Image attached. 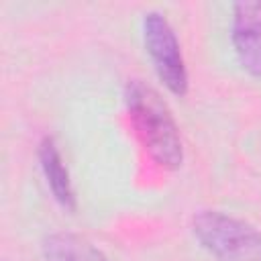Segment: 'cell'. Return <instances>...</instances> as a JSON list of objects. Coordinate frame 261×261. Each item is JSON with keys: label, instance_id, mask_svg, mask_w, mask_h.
Segmentation results:
<instances>
[{"label": "cell", "instance_id": "4", "mask_svg": "<svg viewBox=\"0 0 261 261\" xmlns=\"http://www.w3.org/2000/svg\"><path fill=\"white\" fill-rule=\"evenodd\" d=\"M230 41L241 67L261 77V0H243L232 6Z\"/></svg>", "mask_w": 261, "mask_h": 261}, {"label": "cell", "instance_id": "5", "mask_svg": "<svg viewBox=\"0 0 261 261\" xmlns=\"http://www.w3.org/2000/svg\"><path fill=\"white\" fill-rule=\"evenodd\" d=\"M39 163L43 169V175L47 179V186L53 194V198L59 202L61 208L67 212L75 210V194L71 188L69 171L63 163V157L51 137H45L39 145Z\"/></svg>", "mask_w": 261, "mask_h": 261}, {"label": "cell", "instance_id": "2", "mask_svg": "<svg viewBox=\"0 0 261 261\" xmlns=\"http://www.w3.org/2000/svg\"><path fill=\"white\" fill-rule=\"evenodd\" d=\"M194 237L218 261H261V230L218 210L192 218Z\"/></svg>", "mask_w": 261, "mask_h": 261}, {"label": "cell", "instance_id": "3", "mask_svg": "<svg viewBox=\"0 0 261 261\" xmlns=\"http://www.w3.org/2000/svg\"><path fill=\"white\" fill-rule=\"evenodd\" d=\"M143 41L153 61L157 77L173 96L188 94V69L179 41L161 12H147L143 18Z\"/></svg>", "mask_w": 261, "mask_h": 261}, {"label": "cell", "instance_id": "1", "mask_svg": "<svg viewBox=\"0 0 261 261\" xmlns=\"http://www.w3.org/2000/svg\"><path fill=\"white\" fill-rule=\"evenodd\" d=\"M124 104L149 157L163 169H177L184 161V147L163 98L151 86L133 80L124 88Z\"/></svg>", "mask_w": 261, "mask_h": 261}, {"label": "cell", "instance_id": "6", "mask_svg": "<svg viewBox=\"0 0 261 261\" xmlns=\"http://www.w3.org/2000/svg\"><path fill=\"white\" fill-rule=\"evenodd\" d=\"M45 261H108V257L86 237L75 232H53L41 245Z\"/></svg>", "mask_w": 261, "mask_h": 261}]
</instances>
